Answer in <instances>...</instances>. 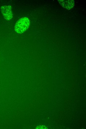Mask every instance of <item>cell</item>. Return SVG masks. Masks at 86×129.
I'll return each instance as SVG.
<instances>
[{
    "label": "cell",
    "instance_id": "6da1fadb",
    "mask_svg": "<svg viewBox=\"0 0 86 129\" xmlns=\"http://www.w3.org/2000/svg\"><path fill=\"white\" fill-rule=\"evenodd\" d=\"M30 25V21L28 18H22L16 22L14 27L15 30L17 33H22L28 28Z\"/></svg>",
    "mask_w": 86,
    "mask_h": 129
},
{
    "label": "cell",
    "instance_id": "7a4b0ae2",
    "mask_svg": "<svg viewBox=\"0 0 86 129\" xmlns=\"http://www.w3.org/2000/svg\"><path fill=\"white\" fill-rule=\"evenodd\" d=\"M1 10L5 19L9 21L12 19L13 17V14L10 5L3 6L1 7Z\"/></svg>",
    "mask_w": 86,
    "mask_h": 129
},
{
    "label": "cell",
    "instance_id": "3957f363",
    "mask_svg": "<svg viewBox=\"0 0 86 129\" xmlns=\"http://www.w3.org/2000/svg\"><path fill=\"white\" fill-rule=\"evenodd\" d=\"M59 2L63 7L68 9L72 8L74 5V1L72 0H60Z\"/></svg>",
    "mask_w": 86,
    "mask_h": 129
}]
</instances>
